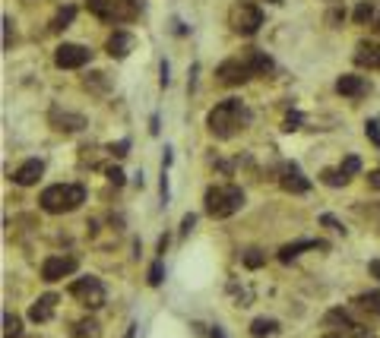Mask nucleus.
I'll return each mask as SVG.
<instances>
[{
	"label": "nucleus",
	"instance_id": "49530a36",
	"mask_svg": "<svg viewBox=\"0 0 380 338\" xmlns=\"http://www.w3.org/2000/svg\"><path fill=\"white\" fill-rule=\"evenodd\" d=\"M270 3H282V0H270Z\"/></svg>",
	"mask_w": 380,
	"mask_h": 338
},
{
	"label": "nucleus",
	"instance_id": "7ed1b4c3",
	"mask_svg": "<svg viewBox=\"0 0 380 338\" xmlns=\"http://www.w3.org/2000/svg\"><path fill=\"white\" fill-rule=\"evenodd\" d=\"M38 203H42L45 212L64 215V212H73V209L83 206V203H86V190L80 187V183H54V187L42 190Z\"/></svg>",
	"mask_w": 380,
	"mask_h": 338
},
{
	"label": "nucleus",
	"instance_id": "e433bc0d",
	"mask_svg": "<svg viewBox=\"0 0 380 338\" xmlns=\"http://www.w3.org/2000/svg\"><path fill=\"white\" fill-rule=\"evenodd\" d=\"M320 222H323V224H326V228H333V231H346V228H342V224H339V222H336V218H333V215H323Z\"/></svg>",
	"mask_w": 380,
	"mask_h": 338
},
{
	"label": "nucleus",
	"instance_id": "f8f14e48",
	"mask_svg": "<svg viewBox=\"0 0 380 338\" xmlns=\"http://www.w3.org/2000/svg\"><path fill=\"white\" fill-rule=\"evenodd\" d=\"M42 174H45L42 158H29V161H23V165L13 171V183H19V187H32V183H38Z\"/></svg>",
	"mask_w": 380,
	"mask_h": 338
},
{
	"label": "nucleus",
	"instance_id": "bb28decb",
	"mask_svg": "<svg viewBox=\"0 0 380 338\" xmlns=\"http://www.w3.org/2000/svg\"><path fill=\"white\" fill-rule=\"evenodd\" d=\"M162 281H165V263H162V259H156V263L149 265V285H152V288H158Z\"/></svg>",
	"mask_w": 380,
	"mask_h": 338
},
{
	"label": "nucleus",
	"instance_id": "39448f33",
	"mask_svg": "<svg viewBox=\"0 0 380 338\" xmlns=\"http://www.w3.org/2000/svg\"><path fill=\"white\" fill-rule=\"evenodd\" d=\"M228 25H232V32L238 35H257V29L263 25V10L250 3V0H238L232 10H228Z\"/></svg>",
	"mask_w": 380,
	"mask_h": 338
},
{
	"label": "nucleus",
	"instance_id": "79ce46f5",
	"mask_svg": "<svg viewBox=\"0 0 380 338\" xmlns=\"http://www.w3.org/2000/svg\"><path fill=\"white\" fill-rule=\"evenodd\" d=\"M162 86H168V64L162 60Z\"/></svg>",
	"mask_w": 380,
	"mask_h": 338
},
{
	"label": "nucleus",
	"instance_id": "5701e85b",
	"mask_svg": "<svg viewBox=\"0 0 380 338\" xmlns=\"http://www.w3.org/2000/svg\"><path fill=\"white\" fill-rule=\"evenodd\" d=\"M320 181L326 183V187H346L352 177H348L342 168H326V171H320Z\"/></svg>",
	"mask_w": 380,
	"mask_h": 338
},
{
	"label": "nucleus",
	"instance_id": "412c9836",
	"mask_svg": "<svg viewBox=\"0 0 380 338\" xmlns=\"http://www.w3.org/2000/svg\"><path fill=\"white\" fill-rule=\"evenodd\" d=\"M279 332V322L276 320H266V316H257L254 322H250V335L254 338H270Z\"/></svg>",
	"mask_w": 380,
	"mask_h": 338
},
{
	"label": "nucleus",
	"instance_id": "2f4dec72",
	"mask_svg": "<svg viewBox=\"0 0 380 338\" xmlns=\"http://www.w3.org/2000/svg\"><path fill=\"white\" fill-rule=\"evenodd\" d=\"M342 171H346L348 177H352V174H358V171H361V161H358V155H348L346 161H342Z\"/></svg>",
	"mask_w": 380,
	"mask_h": 338
},
{
	"label": "nucleus",
	"instance_id": "4be33fe9",
	"mask_svg": "<svg viewBox=\"0 0 380 338\" xmlns=\"http://www.w3.org/2000/svg\"><path fill=\"white\" fill-rule=\"evenodd\" d=\"M73 338H102V326L95 320L73 322Z\"/></svg>",
	"mask_w": 380,
	"mask_h": 338
},
{
	"label": "nucleus",
	"instance_id": "20e7f679",
	"mask_svg": "<svg viewBox=\"0 0 380 338\" xmlns=\"http://www.w3.org/2000/svg\"><path fill=\"white\" fill-rule=\"evenodd\" d=\"M86 7L95 19L102 23H133V19L140 16L143 3L140 0H86Z\"/></svg>",
	"mask_w": 380,
	"mask_h": 338
},
{
	"label": "nucleus",
	"instance_id": "37998d69",
	"mask_svg": "<svg viewBox=\"0 0 380 338\" xmlns=\"http://www.w3.org/2000/svg\"><path fill=\"white\" fill-rule=\"evenodd\" d=\"M133 335H136V322H130V326H127V335L124 338H133Z\"/></svg>",
	"mask_w": 380,
	"mask_h": 338
},
{
	"label": "nucleus",
	"instance_id": "c756f323",
	"mask_svg": "<svg viewBox=\"0 0 380 338\" xmlns=\"http://www.w3.org/2000/svg\"><path fill=\"white\" fill-rule=\"evenodd\" d=\"M364 133H368V140L380 148V124L377 120H368V124H364Z\"/></svg>",
	"mask_w": 380,
	"mask_h": 338
},
{
	"label": "nucleus",
	"instance_id": "c9c22d12",
	"mask_svg": "<svg viewBox=\"0 0 380 338\" xmlns=\"http://www.w3.org/2000/svg\"><path fill=\"white\" fill-rule=\"evenodd\" d=\"M298 124H301V114H289V117H285V127H282V130H298Z\"/></svg>",
	"mask_w": 380,
	"mask_h": 338
},
{
	"label": "nucleus",
	"instance_id": "b1692460",
	"mask_svg": "<svg viewBox=\"0 0 380 338\" xmlns=\"http://www.w3.org/2000/svg\"><path fill=\"white\" fill-rule=\"evenodd\" d=\"M23 335V320L16 313H3V338H19Z\"/></svg>",
	"mask_w": 380,
	"mask_h": 338
},
{
	"label": "nucleus",
	"instance_id": "2eb2a0df",
	"mask_svg": "<svg viewBox=\"0 0 380 338\" xmlns=\"http://www.w3.org/2000/svg\"><path fill=\"white\" fill-rule=\"evenodd\" d=\"M326 326H333V329H342V335L352 338V332L361 326V322L355 320V316L348 313V310H342V307H336V310H330L326 313Z\"/></svg>",
	"mask_w": 380,
	"mask_h": 338
},
{
	"label": "nucleus",
	"instance_id": "f704fd0d",
	"mask_svg": "<svg viewBox=\"0 0 380 338\" xmlns=\"http://www.w3.org/2000/svg\"><path fill=\"white\" fill-rule=\"evenodd\" d=\"M108 181L115 183V187H121V183H124V171H121V168H108Z\"/></svg>",
	"mask_w": 380,
	"mask_h": 338
},
{
	"label": "nucleus",
	"instance_id": "f257e3e1",
	"mask_svg": "<svg viewBox=\"0 0 380 338\" xmlns=\"http://www.w3.org/2000/svg\"><path fill=\"white\" fill-rule=\"evenodd\" d=\"M244 124H248V107L241 105L238 99L219 101V105L209 111V117H206L209 133H213V136H219V140H228V136H235V133H238Z\"/></svg>",
	"mask_w": 380,
	"mask_h": 338
},
{
	"label": "nucleus",
	"instance_id": "423d86ee",
	"mask_svg": "<svg viewBox=\"0 0 380 338\" xmlns=\"http://www.w3.org/2000/svg\"><path fill=\"white\" fill-rule=\"evenodd\" d=\"M70 294H73L86 310H99V307H105V285H102L99 278H92V275L76 278L73 285H70Z\"/></svg>",
	"mask_w": 380,
	"mask_h": 338
},
{
	"label": "nucleus",
	"instance_id": "4468645a",
	"mask_svg": "<svg viewBox=\"0 0 380 338\" xmlns=\"http://www.w3.org/2000/svg\"><path fill=\"white\" fill-rule=\"evenodd\" d=\"M133 44H136V38H133L130 32H111V35H108V42H105V51L111 54V57L124 60L127 54L133 51Z\"/></svg>",
	"mask_w": 380,
	"mask_h": 338
},
{
	"label": "nucleus",
	"instance_id": "ea45409f",
	"mask_svg": "<svg viewBox=\"0 0 380 338\" xmlns=\"http://www.w3.org/2000/svg\"><path fill=\"white\" fill-rule=\"evenodd\" d=\"M209 338H225V329L222 326H213V329H209Z\"/></svg>",
	"mask_w": 380,
	"mask_h": 338
},
{
	"label": "nucleus",
	"instance_id": "dca6fc26",
	"mask_svg": "<svg viewBox=\"0 0 380 338\" xmlns=\"http://www.w3.org/2000/svg\"><path fill=\"white\" fill-rule=\"evenodd\" d=\"M54 304H58V294H42L29 307V320L32 322H48L54 316Z\"/></svg>",
	"mask_w": 380,
	"mask_h": 338
},
{
	"label": "nucleus",
	"instance_id": "6e6552de",
	"mask_svg": "<svg viewBox=\"0 0 380 338\" xmlns=\"http://www.w3.org/2000/svg\"><path fill=\"white\" fill-rule=\"evenodd\" d=\"M215 76H219V83L222 86H244L254 73H250L248 60L235 57V60H222V64L215 66Z\"/></svg>",
	"mask_w": 380,
	"mask_h": 338
},
{
	"label": "nucleus",
	"instance_id": "a878e982",
	"mask_svg": "<svg viewBox=\"0 0 380 338\" xmlns=\"http://www.w3.org/2000/svg\"><path fill=\"white\" fill-rule=\"evenodd\" d=\"M352 19H355L358 25L371 23V19H374V3H368V0H364V3H358V7H355V13H352Z\"/></svg>",
	"mask_w": 380,
	"mask_h": 338
},
{
	"label": "nucleus",
	"instance_id": "72a5a7b5",
	"mask_svg": "<svg viewBox=\"0 0 380 338\" xmlns=\"http://www.w3.org/2000/svg\"><path fill=\"white\" fill-rule=\"evenodd\" d=\"M193 224H197V215H193V212H190V215H184V222H181V237H187Z\"/></svg>",
	"mask_w": 380,
	"mask_h": 338
},
{
	"label": "nucleus",
	"instance_id": "cd10ccee",
	"mask_svg": "<svg viewBox=\"0 0 380 338\" xmlns=\"http://www.w3.org/2000/svg\"><path fill=\"white\" fill-rule=\"evenodd\" d=\"M86 89H95V92H108V76L105 73H92L86 79Z\"/></svg>",
	"mask_w": 380,
	"mask_h": 338
},
{
	"label": "nucleus",
	"instance_id": "1a4fd4ad",
	"mask_svg": "<svg viewBox=\"0 0 380 338\" xmlns=\"http://www.w3.org/2000/svg\"><path fill=\"white\" fill-rule=\"evenodd\" d=\"M76 256H48L42 263V281H48V285H54V281L67 278V275H73L76 272Z\"/></svg>",
	"mask_w": 380,
	"mask_h": 338
},
{
	"label": "nucleus",
	"instance_id": "58836bf2",
	"mask_svg": "<svg viewBox=\"0 0 380 338\" xmlns=\"http://www.w3.org/2000/svg\"><path fill=\"white\" fill-rule=\"evenodd\" d=\"M368 181H371L374 190H380V168H377V171H371V177H368Z\"/></svg>",
	"mask_w": 380,
	"mask_h": 338
},
{
	"label": "nucleus",
	"instance_id": "4c0bfd02",
	"mask_svg": "<svg viewBox=\"0 0 380 338\" xmlns=\"http://www.w3.org/2000/svg\"><path fill=\"white\" fill-rule=\"evenodd\" d=\"M326 19H330L333 25H336V23H342V19H346V13H342V10H333V13H330V16H326Z\"/></svg>",
	"mask_w": 380,
	"mask_h": 338
},
{
	"label": "nucleus",
	"instance_id": "c85d7f7f",
	"mask_svg": "<svg viewBox=\"0 0 380 338\" xmlns=\"http://www.w3.org/2000/svg\"><path fill=\"white\" fill-rule=\"evenodd\" d=\"M263 263H266V256L260 253V250H248V253H244V265H248V269H260Z\"/></svg>",
	"mask_w": 380,
	"mask_h": 338
},
{
	"label": "nucleus",
	"instance_id": "0eeeda50",
	"mask_svg": "<svg viewBox=\"0 0 380 338\" xmlns=\"http://www.w3.org/2000/svg\"><path fill=\"white\" fill-rule=\"evenodd\" d=\"M92 60V51L83 48V44H60L58 51H54V64L60 66V70H80V66H86Z\"/></svg>",
	"mask_w": 380,
	"mask_h": 338
},
{
	"label": "nucleus",
	"instance_id": "393cba45",
	"mask_svg": "<svg viewBox=\"0 0 380 338\" xmlns=\"http://www.w3.org/2000/svg\"><path fill=\"white\" fill-rule=\"evenodd\" d=\"M73 16H76V7H64V10H58V16L51 19V29H54V32H64L67 25L73 23Z\"/></svg>",
	"mask_w": 380,
	"mask_h": 338
},
{
	"label": "nucleus",
	"instance_id": "ddd939ff",
	"mask_svg": "<svg viewBox=\"0 0 380 338\" xmlns=\"http://www.w3.org/2000/svg\"><path fill=\"white\" fill-rule=\"evenodd\" d=\"M336 92L346 95V99H361V95H368V79L355 73H346L336 79Z\"/></svg>",
	"mask_w": 380,
	"mask_h": 338
},
{
	"label": "nucleus",
	"instance_id": "aec40b11",
	"mask_svg": "<svg viewBox=\"0 0 380 338\" xmlns=\"http://www.w3.org/2000/svg\"><path fill=\"white\" fill-rule=\"evenodd\" d=\"M355 307L364 310L368 316H374V320H380V291H364V294H358Z\"/></svg>",
	"mask_w": 380,
	"mask_h": 338
},
{
	"label": "nucleus",
	"instance_id": "f03ea898",
	"mask_svg": "<svg viewBox=\"0 0 380 338\" xmlns=\"http://www.w3.org/2000/svg\"><path fill=\"white\" fill-rule=\"evenodd\" d=\"M241 206H244V190L235 183L209 187L206 196H203V209H206L209 218H232L235 212H241Z\"/></svg>",
	"mask_w": 380,
	"mask_h": 338
},
{
	"label": "nucleus",
	"instance_id": "7c9ffc66",
	"mask_svg": "<svg viewBox=\"0 0 380 338\" xmlns=\"http://www.w3.org/2000/svg\"><path fill=\"white\" fill-rule=\"evenodd\" d=\"M10 44H13V19L3 16V51H10Z\"/></svg>",
	"mask_w": 380,
	"mask_h": 338
},
{
	"label": "nucleus",
	"instance_id": "9d476101",
	"mask_svg": "<svg viewBox=\"0 0 380 338\" xmlns=\"http://www.w3.org/2000/svg\"><path fill=\"white\" fill-rule=\"evenodd\" d=\"M279 187L285 193H295V196H301V193L311 190V181H307L305 174H301V168H298V165H282V171H279Z\"/></svg>",
	"mask_w": 380,
	"mask_h": 338
},
{
	"label": "nucleus",
	"instance_id": "c03bdc74",
	"mask_svg": "<svg viewBox=\"0 0 380 338\" xmlns=\"http://www.w3.org/2000/svg\"><path fill=\"white\" fill-rule=\"evenodd\" d=\"M374 29H377V32H380V16H377V19H374Z\"/></svg>",
	"mask_w": 380,
	"mask_h": 338
},
{
	"label": "nucleus",
	"instance_id": "a19ab883",
	"mask_svg": "<svg viewBox=\"0 0 380 338\" xmlns=\"http://www.w3.org/2000/svg\"><path fill=\"white\" fill-rule=\"evenodd\" d=\"M368 269H371V275H374V278H380V259H374V263L368 265Z\"/></svg>",
	"mask_w": 380,
	"mask_h": 338
},
{
	"label": "nucleus",
	"instance_id": "473e14b6",
	"mask_svg": "<svg viewBox=\"0 0 380 338\" xmlns=\"http://www.w3.org/2000/svg\"><path fill=\"white\" fill-rule=\"evenodd\" d=\"M127 148H130V140H121V142H111V146H108V152H111V155H117V158H124Z\"/></svg>",
	"mask_w": 380,
	"mask_h": 338
},
{
	"label": "nucleus",
	"instance_id": "9b49d317",
	"mask_svg": "<svg viewBox=\"0 0 380 338\" xmlns=\"http://www.w3.org/2000/svg\"><path fill=\"white\" fill-rule=\"evenodd\" d=\"M48 120L54 124V130H60V133H80L86 127L83 114H70V111H60V107H51Z\"/></svg>",
	"mask_w": 380,
	"mask_h": 338
},
{
	"label": "nucleus",
	"instance_id": "f3484780",
	"mask_svg": "<svg viewBox=\"0 0 380 338\" xmlns=\"http://www.w3.org/2000/svg\"><path fill=\"white\" fill-rule=\"evenodd\" d=\"M301 250H326L323 240H295V244H285L279 250V263H292L295 256H301Z\"/></svg>",
	"mask_w": 380,
	"mask_h": 338
},
{
	"label": "nucleus",
	"instance_id": "a18cd8bd",
	"mask_svg": "<svg viewBox=\"0 0 380 338\" xmlns=\"http://www.w3.org/2000/svg\"><path fill=\"white\" fill-rule=\"evenodd\" d=\"M323 338H346V335H336V332H333V335H323Z\"/></svg>",
	"mask_w": 380,
	"mask_h": 338
},
{
	"label": "nucleus",
	"instance_id": "6ab92c4d",
	"mask_svg": "<svg viewBox=\"0 0 380 338\" xmlns=\"http://www.w3.org/2000/svg\"><path fill=\"white\" fill-rule=\"evenodd\" d=\"M355 64L358 66H371V70H380V48L371 42H361L358 44V54H355Z\"/></svg>",
	"mask_w": 380,
	"mask_h": 338
},
{
	"label": "nucleus",
	"instance_id": "a211bd4d",
	"mask_svg": "<svg viewBox=\"0 0 380 338\" xmlns=\"http://www.w3.org/2000/svg\"><path fill=\"white\" fill-rule=\"evenodd\" d=\"M244 60H248V66H250V73H254V76H270V73L276 70V66H273V60L266 57L263 51H257V48H248Z\"/></svg>",
	"mask_w": 380,
	"mask_h": 338
}]
</instances>
